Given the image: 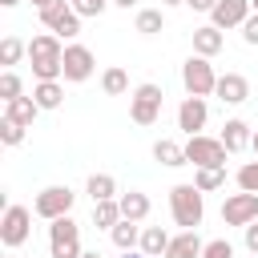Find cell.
Returning a JSON list of instances; mask_svg holds the SVG:
<instances>
[{
    "label": "cell",
    "mask_w": 258,
    "mask_h": 258,
    "mask_svg": "<svg viewBox=\"0 0 258 258\" xmlns=\"http://www.w3.org/2000/svg\"><path fill=\"white\" fill-rule=\"evenodd\" d=\"M32 101H36L40 109H60V101H64V85H60V81H36Z\"/></svg>",
    "instance_id": "obj_21"
},
{
    "label": "cell",
    "mask_w": 258,
    "mask_h": 258,
    "mask_svg": "<svg viewBox=\"0 0 258 258\" xmlns=\"http://www.w3.org/2000/svg\"><path fill=\"white\" fill-rule=\"evenodd\" d=\"M246 250H250V254H258V222H250V226H246Z\"/></svg>",
    "instance_id": "obj_36"
},
{
    "label": "cell",
    "mask_w": 258,
    "mask_h": 258,
    "mask_svg": "<svg viewBox=\"0 0 258 258\" xmlns=\"http://www.w3.org/2000/svg\"><path fill=\"white\" fill-rule=\"evenodd\" d=\"M117 202H121V218H125V222H145V218H149V198H145L141 189H129V194H121Z\"/></svg>",
    "instance_id": "obj_18"
},
{
    "label": "cell",
    "mask_w": 258,
    "mask_h": 258,
    "mask_svg": "<svg viewBox=\"0 0 258 258\" xmlns=\"http://www.w3.org/2000/svg\"><path fill=\"white\" fill-rule=\"evenodd\" d=\"M238 189L242 194H258V161H246L238 169Z\"/></svg>",
    "instance_id": "obj_31"
},
{
    "label": "cell",
    "mask_w": 258,
    "mask_h": 258,
    "mask_svg": "<svg viewBox=\"0 0 258 258\" xmlns=\"http://www.w3.org/2000/svg\"><path fill=\"white\" fill-rule=\"evenodd\" d=\"M40 24L48 28V32H56V36H77L81 32V12L69 4V0H56V4H48V8H40Z\"/></svg>",
    "instance_id": "obj_8"
},
{
    "label": "cell",
    "mask_w": 258,
    "mask_h": 258,
    "mask_svg": "<svg viewBox=\"0 0 258 258\" xmlns=\"http://www.w3.org/2000/svg\"><path fill=\"white\" fill-rule=\"evenodd\" d=\"M185 161L194 169H226V145H222V137H206V133L189 137L185 141Z\"/></svg>",
    "instance_id": "obj_3"
},
{
    "label": "cell",
    "mask_w": 258,
    "mask_h": 258,
    "mask_svg": "<svg viewBox=\"0 0 258 258\" xmlns=\"http://www.w3.org/2000/svg\"><path fill=\"white\" fill-rule=\"evenodd\" d=\"M242 40L246 44H258V12H250V20L242 24Z\"/></svg>",
    "instance_id": "obj_35"
},
{
    "label": "cell",
    "mask_w": 258,
    "mask_h": 258,
    "mask_svg": "<svg viewBox=\"0 0 258 258\" xmlns=\"http://www.w3.org/2000/svg\"><path fill=\"white\" fill-rule=\"evenodd\" d=\"M194 185H198L202 194L222 189V185H226V169H198V173H194Z\"/></svg>",
    "instance_id": "obj_29"
},
{
    "label": "cell",
    "mask_w": 258,
    "mask_h": 258,
    "mask_svg": "<svg viewBox=\"0 0 258 258\" xmlns=\"http://www.w3.org/2000/svg\"><path fill=\"white\" fill-rule=\"evenodd\" d=\"M113 4H117V8H133L137 0H113Z\"/></svg>",
    "instance_id": "obj_39"
},
{
    "label": "cell",
    "mask_w": 258,
    "mask_h": 258,
    "mask_svg": "<svg viewBox=\"0 0 258 258\" xmlns=\"http://www.w3.org/2000/svg\"><path fill=\"white\" fill-rule=\"evenodd\" d=\"M165 28V12L161 8H141L137 12V32L141 36H153V32H161Z\"/></svg>",
    "instance_id": "obj_27"
},
{
    "label": "cell",
    "mask_w": 258,
    "mask_h": 258,
    "mask_svg": "<svg viewBox=\"0 0 258 258\" xmlns=\"http://www.w3.org/2000/svg\"><path fill=\"white\" fill-rule=\"evenodd\" d=\"M161 4H185V0H161Z\"/></svg>",
    "instance_id": "obj_43"
},
{
    "label": "cell",
    "mask_w": 258,
    "mask_h": 258,
    "mask_svg": "<svg viewBox=\"0 0 258 258\" xmlns=\"http://www.w3.org/2000/svg\"><path fill=\"white\" fill-rule=\"evenodd\" d=\"M109 4H113V0H81V4H73V8H77L81 16H101Z\"/></svg>",
    "instance_id": "obj_34"
},
{
    "label": "cell",
    "mask_w": 258,
    "mask_h": 258,
    "mask_svg": "<svg viewBox=\"0 0 258 258\" xmlns=\"http://www.w3.org/2000/svg\"><path fill=\"white\" fill-rule=\"evenodd\" d=\"M250 8H254V12H258V0H250Z\"/></svg>",
    "instance_id": "obj_44"
},
{
    "label": "cell",
    "mask_w": 258,
    "mask_h": 258,
    "mask_svg": "<svg viewBox=\"0 0 258 258\" xmlns=\"http://www.w3.org/2000/svg\"><path fill=\"white\" fill-rule=\"evenodd\" d=\"M24 52H28V44H24L20 36H4V40H0V64H8V69H12Z\"/></svg>",
    "instance_id": "obj_28"
},
{
    "label": "cell",
    "mask_w": 258,
    "mask_h": 258,
    "mask_svg": "<svg viewBox=\"0 0 258 258\" xmlns=\"http://www.w3.org/2000/svg\"><path fill=\"white\" fill-rule=\"evenodd\" d=\"M185 4H189L194 12H214V8H218V0H185Z\"/></svg>",
    "instance_id": "obj_37"
},
{
    "label": "cell",
    "mask_w": 258,
    "mask_h": 258,
    "mask_svg": "<svg viewBox=\"0 0 258 258\" xmlns=\"http://www.w3.org/2000/svg\"><path fill=\"white\" fill-rule=\"evenodd\" d=\"M250 0H218V8L210 12V24L214 28H242L250 20Z\"/></svg>",
    "instance_id": "obj_13"
},
{
    "label": "cell",
    "mask_w": 258,
    "mask_h": 258,
    "mask_svg": "<svg viewBox=\"0 0 258 258\" xmlns=\"http://www.w3.org/2000/svg\"><path fill=\"white\" fill-rule=\"evenodd\" d=\"M222 222L226 226H250V222H258V194H230L226 202H222Z\"/></svg>",
    "instance_id": "obj_10"
},
{
    "label": "cell",
    "mask_w": 258,
    "mask_h": 258,
    "mask_svg": "<svg viewBox=\"0 0 258 258\" xmlns=\"http://www.w3.org/2000/svg\"><path fill=\"white\" fill-rule=\"evenodd\" d=\"M48 254H52V258H81V254H85V250H81V226H77L69 214L48 226Z\"/></svg>",
    "instance_id": "obj_4"
},
{
    "label": "cell",
    "mask_w": 258,
    "mask_h": 258,
    "mask_svg": "<svg viewBox=\"0 0 258 258\" xmlns=\"http://www.w3.org/2000/svg\"><path fill=\"white\" fill-rule=\"evenodd\" d=\"M101 89H105L109 97L129 93V73H125V69H117V64H113V69H105V73H101Z\"/></svg>",
    "instance_id": "obj_26"
},
{
    "label": "cell",
    "mask_w": 258,
    "mask_h": 258,
    "mask_svg": "<svg viewBox=\"0 0 258 258\" xmlns=\"http://www.w3.org/2000/svg\"><path fill=\"white\" fill-rule=\"evenodd\" d=\"M36 113H40V105H36L32 97H16V101H8V105H4V117H8V121H16V125H24V129L36 121Z\"/></svg>",
    "instance_id": "obj_19"
},
{
    "label": "cell",
    "mask_w": 258,
    "mask_h": 258,
    "mask_svg": "<svg viewBox=\"0 0 258 258\" xmlns=\"http://www.w3.org/2000/svg\"><path fill=\"white\" fill-rule=\"evenodd\" d=\"M109 238H113V246H117V250H125V254H129L133 246H141V230H137V222H125V218L109 230Z\"/></svg>",
    "instance_id": "obj_23"
},
{
    "label": "cell",
    "mask_w": 258,
    "mask_h": 258,
    "mask_svg": "<svg viewBox=\"0 0 258 258\" xmlns=\"http://www.w3.org/2000/svg\"><path fill=\"white\" fill-rule=\"evenodd\" d=\"M69 4H81V0H69Z\"/></svg>",
    "instance_id": "obj_46"
},
{
    "label": "cell",
    "mask_w": 258,
    "mask_h": 258,
    "mask_svg": "<svg viewBox=\"0 0 258 258\" xmlns=\"http://www.w3.org/2000/svg\"><path fill=\"white\" fill-rule=\"evenodd\" d=\"M165 250H169V234L161 226H145L141 230V254L145 258H165Z\"/></svg>",
    "instance_id": "obj_20"
},
{
    "label": "cell",
    "mask_w": 258,
    "mask_h": 258,
    "mask_svg": "<svg viewBox=\"0 0 258 258\" xmlns=\"http://www.w3.org/2000/svg\"><path fill=\"white\" fill-rule=\"evenodd\" d=\"M0 4H4V8H12V4H20V0H0Z\"/></svg>",
    "instance_id": "obj_41"
},
{
    "label": "cell",
    "mask_w": 258,
    "mask_h": 258,
    "mask_svg": "<svg viewBox=\"0 0 258 258\" xmlns=\"http://www.w3.org/2000/svg\"><path fill=\"white\" fill-rule=\"evenodd\" d=\"M0 141H4V145H20V141H24V125H16V121L4 117V121H0Z\"/></svg>",
    "instance_id": "obj_32"
},
{
    "label": "cell",
    "mask_w": 258,
    "mask_h": 258,
    "mask_svg": "<svg viewBox=\"0 0 258 258\" xmlns=\"http://www.w3.org/2000/svg\"><path fill=\"white\" fill-rule=\"evenodd\" d=\"M153 157H157L161 165H169V169L189 165V161H185V145H177V141H169V137H161V141L153 145Z\"/></svg>",
    "instance_id": "obj_22"
},
{
    "label": "cell",
    "mask_w": 258,
    "mask_h": 258,
    "mask_svg": "<svg viewBox=\"0 0 258 258\" xmlns=\"http://www.w3.org/2000/svg\"><path fill=\"white\" fill-rule=\"evenodd\" d=\"M169 214L181 230H198L202 218H206V202H202V189L194 181H181L169 189Z\"/></svg>",
    "instance_id": "obj_2"
},
{
    "label": "cell",
    "mask_w": 258,
    "mask_h": 258,
    "mask_svg": "<svg viewBox=\"0 0 258 258\" xmlns=\"http://www.w3.org/2000/svg\"><path fill=\"white\" fill-rule=\"evenodd\" d=\"M81 258H105V254H101V250H85Z\"/></svg>",
    "instance_id": "obj_38"
},
{
    "label": "cell",
    "mask_w": 258,
    "mask_h": 258,
    "mask_svg": "<svg viewBox=\"0 0 258 258\" xmlns=\"http://www.w3.org/2000/svg\"><path fill=\"white\" fill-rule=\"evenodd\" d=\"M28 234H32V210H24V206H8L4 218H0V242H4L8 250H16V246L28 242Z\"/></svg>",
    "instance_id": "obj_9"
},
{
    "label": "cell",
    "mask_w": 258,
    "mask_h": 258,
    "mask_svg": "<svg viewBox=\"0 0 258 258\" xmlns=\"http://www.w3.org/2000/svg\"><path fill=\"white\" fill-rule=\"evenodd\" d=\"M161 85H153V81H145V85H137L133 89V97H129V117L137 121V125H153L157 117H161Z\"/></svg>",
    "instance_id": "obj_6"
},
{
    "label": "cell",
    "mask_w": 258,
    "mask_h": 258,
    "mask_svg": "<svg viewBox=\"0 0 258 258\" xmlns=\"http://www.w3.org/2000/svg\"><path fill=\"white\" fill-rule=\"evenodd\" d=\"M93 69H97V60H93V52L85 44H64V81L81 85V81L93 77Z\"/></svg>",
    "instance_id": "obj_11"
},
{
    "label": "cell",
    "mask_w": 258,
    "mask_h": 258,
    "mask_svg": "<svg viewBox=\"0 0 258 258\" xmlns=\"http://www.w3.org/2000/svg\"><path fill=\"white\" fill-rule=\"evenodd\" d=\"M181 85H185V97H210L218 89V73L206 56H189L181 64Z\"/></svg>",
    "instance_id": "obj_5"
},
{
    "label": "cell",
    "mask_w": 258,
    "mask_h": 258,
    "mask_svg": "<svg viewBox=\"0 0 258 258\" xmlns=\"http://www.w3.org/2000/svg\"><path fill=\"white\" fill-rule=\"evenodd\" d=\"M28 60L36 81H60L64 77V44L56 32H40L28 40Z\"/></svg>",
    "instance_id": "obj_1"
},
{
    "label": "cell",
    "mask_w": 258,
    "mask_h": 258,
    "mask_svg": "<svg viewBox=\"0 0 258 258\" xmlns=\"http://www.w3.org/2000/svg\"><path fill=\"white\" fill-rule=\"evenodd\" d=\"M206 117H210L206 97H185V101L177 105V129H181L185 137H198V133L206 129Z\"/></svg>",
    "instance_id": "obj_12"
},
{
    "label": "cell",
    "mask_w": 258,
    "mask_h": 258,
    "mask_svg": "<svg viewBox=\"0 0 258 258\" xmlns=\"http://www.w3.org/2000/svg\"><path fill=\"white\" fill-rule=\"evenodd\" d=\"M73 202H77V194L69 185H44L36 194V202H32V214L44 218V222H56V218H64L73 210Z\"/></svg>",
    "instance_id": "obj_7"
},
{
    "label": "cell",
    "mask_w": 258,
    "mask_h": 258,
    "mask_svg": "<svg viewBox=\"0 0 258 258\" xmlns=\"http://www.w3.org/2000/svg\"><path fill=\"white\" fill-rule=\"evenodd\" d=\"M202 258H234V246H230L226 238H214V242H206Z\"/></svg>",
    "instance_id": "obj_33"
},
{
    "label": "cell",
    "mask_w": 258,
    "mask_h": 258,
    "mask_svg": "<svg viewBox=\"0 0 258 258\" xmlns=\"http://www.w3.org/2000/svg\"><path fill=\"white\" fill-rule=\"evenodd\" d=\"M85 189H89L93 202H113V198H117V181H113V173H93V177L85 181Z\"/></svg>",
    "instance_id": "obj_24"
},
{
    "label": "cell",
    "mask_w": 258,
    "mask_h": 258,
    "mask_svg": "<svg viewBox=\"0 0 258 258\" xmlns=\"http://www.w3.org/2000/svg\"><path fill=\"white\" fill-rule=\"evenodd\" d=\"M32 4H36V8H48V4H56V0H32Z\"/></svg>",
    "instance_id": "obj_40"
},
{
    "label": "cell",
    "mask_w": 258,
    "mask_h": 258,
    "mask_svg": "<svg viewBox=\"0 0 258 258\" xmlns=\"http://www.w3.org/2000/svg\"><path fill=\"white\" fill-rule=\"evenodd\" d=\"M202 250H206V242L198 238V230H181V234L169 238L165 258H202Z\"/></svg>",
    "instance_id": "obj_16"
},
{
    "label": "cell",
    "mask_w": 258,
    "mask_h": 258,
    "mask_svg": "<svg viewBox=\"0 0 258 258\" xmlns=\"http://www.w3.org/2000/svg\"><path fill=\"white\" fill-rule=\"evenodd\" d=\"M0 97H4V105H8V101H16V97H24V85H20V77H16L12 69H4V73H0Z\"/></svg>",
    "instance_id": "obj_30"
},
{
    "label": "cell",
    "mask_w": 258,
    "mask_h": 258,
    "mask_svg": "<svg viewBox=\"0 0 258 258\" xmlns=\"http://www.w3.org/2000/svg\"><path fill=\"white\" fill-rule=\"evenodd\" d=\"M214 97H218L222 105H242V101L250 97V81H246L242 73H222V77H218Z\"/></svg>",
    "instance_id": "obj_14"
},
{
    "label": "cell",
    "mask_w": 258,
    "mask_h": 258,
    "mask_svg": "<svg viewBox=\"0 0 258 258\" xmlns=\"http://www.w3.org/2000/svg\"><path fill=\"white\" fill-rule=\"evenodd\" d=\"M121 222V202L113 198V202H93V226L97 230H113Z\"/></svg>",
    "instance_id": "obj_25"
},
{
    "label": "cell",
    "mask_w": 258,
    "mask_h": 258,
    "mask_svg": "<svg viewBox=\"0 0 258 258\" xmlns=\"http://www.w3.org/2000/svg\"><path fill=\"white\" fill-rule=\"evenodd\" d=\"M125 258H145V254H125Z\"/></svg>",
    "instance_id": "obj_45"
},
{
    "label": "cell",
    "mask_w": 258,
    "mask_h": 258,
    "mask_svg": "<svg viewBox=\"0 0 258 258\" xmlns=\"http://www.w3.org/2000/svg\"><path fill=\"white\" fill-rule=\"evenodd\" d=\"M250 141H254V133H250V125H246L242 117H230V121L222 125V145H226V153H242Z\"/></svg>",
    "instance_id": "obj_15"
},
{
    "label": "cell",
    "mask_w": 258,
    "mask_h": 258,
    "mask_svg": "<svg viewBox=\"0 0 258 258\" xmlns=\"http://www.w3.org/2000/svg\"><path fill=\"white\" fill-rule=\"evenodd\" d=\"M250 258H258V254H250Z\"/></svg>",
    "instance_id": "obj_47"
},
{
    "label": "cell",
    "mask_w": 258,
    "mask_h": 258,
    "mask_svg": "<svg viewBox=\"0 0 258 258\" xmlns=\"http://www.w3.org/2000/svg\"><path fill=\"white\" fill-rule=\"evenodd\" d=\"M222 52V28L206 24V28H194V56H218Z\"/></svg>",
    "instance_id": "obj_17"
},
{
    "label": "cell",
    "mask_w": 258,
    "mask_h": 258,
    "mask_svg": "<svg viewBox=\"0 0 258 258\" xmlns=\"http://www.w3.org/2000/svg\"><path fill=\"white\" fill-rule=\"evenodd\" d=\"M250 145H254V153H258V129H254V141H250Z\"/></svg>",
    "instance_id": "obj_42"
}]
</instances>
